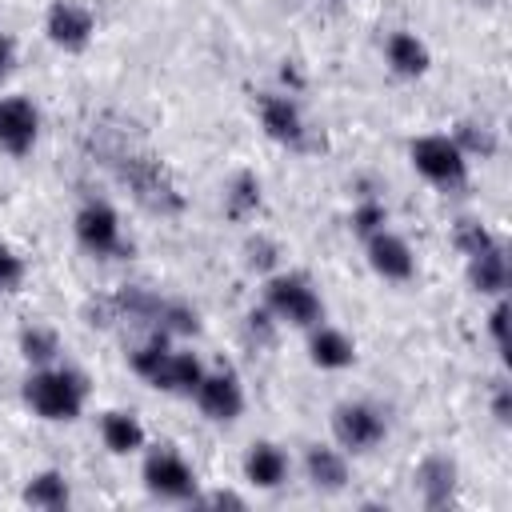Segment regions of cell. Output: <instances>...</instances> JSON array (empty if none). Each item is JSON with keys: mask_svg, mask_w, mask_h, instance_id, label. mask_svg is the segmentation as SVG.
Returning a JSON list of instances; mask_svg holds the SVG:
<instances>
[{"mask_svg": "<svg viewBox=\"0 0 512 512\" xmlns=\"http://www.w3.org/2000/svg\"><path fill=\"white\" fill-rule=\"evenodd\" d=\"M128 364L136 376H144L152 388L160 392H172V396H192L200 376H204V364L192 356V352H180L172 348V336L164 332H148L132 352H128Z\"/></svg>", "mask_w": 512, "mask_h": 512, "instance_id": "cell-1", "label": "cell"}, {"mask_svg": "<svg viewBox=\"0 0 512 512\" xmlns=\"http://www.w3.org/2000/svg\"><path fill=\"white\" fill-rule=\"evenodd\" d=\"M24 404L40 420H76L88 404V380L76 368H36L24 384Z\"/></svg>", "mask_w": 512, "mask_h": 512, "instance_id": "cell-2", "label": "cell"}, {"mask_svg": "<svg viewBox=\"0 0 512 512\" xmlns=\"http://www.w3.org/2000/svg\"><path fill=\"white\" fill-rule=\"evenodd\" d=\"M120 180L156 216H176L184 208L180 188L172 184V176L164 172V164L152 160V156H120Z\"/></svg>", "mask_w": 512, "mask_h": 512, "instance_id": "cell-3", "label": "cell"}, {"mask_svg": "<svg viewBox=\"0 0 512 512\" xmlns=\"http://www.w3.org/2000/svg\"><path fill=\"white\" fill-rule=\"evenodd\" d=\"M408 156H412V168H416L428 184H436V188H460V184L468 180V156H464L460 144H456L452 136H444V132L416 136L412 148H408Z\"/></svg>", "mask_w": 512, "mask_h": 512, "instance_id": "cell-4", "label": "cell"}, {"mask_svg": "<svg viewBox=\"0 0 512 512\" xmlns=\"http://www.w3.org/2000/svg\"><path fill=\"white\" fill-rule=\"evenodd\" d=\"M264 304L272 320L292 324V328H316L324 320V304L304 276H272L264 288Z\"/></svg>", "mask_w": 512, "mask_h": 512, "instance_id": "cell-5", "label": "cell"}, {"mask_svg": "<svg viewBox=\"0 0 512 512\" xmlns=\"http://www.w3.org/2000/svg\"><path fill=\"white\" fill-rule=\"evenodd\" d=\"M76 240H80L84 252H92L100 260H116V256L132 252V244H124V228H120L116 208L104 204V200L80 204V212H76Z\"/></svg>", "mask_w": 512, "mask_h": 512, "instance_id": "cell-6", "label": "cell"}, {"mask_svg": "<svg viewBox=\"0 0 512 512\" xmlns=\"http://www.w3.org/2000/svg\"><path fill=\"white\" fill-rule=\"evenodd\" d=\"M332 436L344 452H372L376 444H384L388 436V420L376 404L368 400H352V404H340L332 412Z\"/></svg>", "mask_w": 512, "mask_h": 512, "instance_id": "cell-7", "label": "cell"}, {"mask_svg": "<svg viewBox=\"0 0 512 512\" xmlns=\"http://www.w3.org/2000/svg\"><path fill=\"white\" fill-rule=\"evenodd\" d=\"M144 488L160 500H172V504H184V500H196V472L192 464L172 452V448H152L144 456Z\"/></svg>", "mask_w": 512, "mask_h": 512, "instance_id": "cell-8", "label": "cell"}, {"mask_svg": "<svg viewBox=\"0 0 512 512\" xmlns=\"http://www.w3.org/2000/svg\"><path fill=\"white\" fill-rule=\"evenodd\" d=\"M196 404L208 420L216 424H228L244 412V388H240V376L228 372V368H216V372H204L200 384H196Z\"/></svg>", "mask_w": 512, "mask_h": 512, "instance_id": "cell-9", "label": "cell"}, {"mask_svg": "<svg viewBox=\"0 0 512 512\" xmlns=\"http://www.w3.org/2000/svg\"><path fill=\"white\" fill-rule=\"evenodd\" d=\"M44 32H48V40H52L56 48H64V52H84V48L92 44V36H96V20H92V12H88L84 4H76V0H56V4L48 8V16H44Z\"/></svg>", "mask_w": 512, "mask_h": 512, "instance_id": "cell-10", "label": "cell"}, {"mask_svg": "<svg viewBox=\"0 0 512 512\" xmlns=\"http://www.w3.org/2000/svg\"><path fill=\"white\" fill-rule=\"evenodd\" d=\"M260 124L264 132L284 144V148H308V124H304V112L292 96L284 92H264L260 96Z\"/></svg>", "mask_w": 512, "mask_h": 512, "instance_id": "cell-11", "label": "cell"}, {"mask_svg": "<svg viewBox=\"0 0 512 512\" xmlns=\"http://www.w3.org/2000/svg\"><path fill=\"white\" fill-rule=\"evenodd\" d=\"M40 136V112L28 96H4L0 100V148L8 156H28Z\"/></svg>", "mask_w": 512, "mask_h": 512, "instance_id": "cell-12", "label": "cell"}, {"mask_svg": "<svg viewBox=\"0 0 512 512\" xmlns=\"http://www.w3.org/2000/svg\"><path fill=\"white\" fill-rule=\"evenodd\" d=\"M364 248H368V264H372V272H376L380 280H392V284L412 280V272H416V256H412V248H408L404 236L380 228V232L364 236Z\"/></svg>", "mask_w": 512, "mask_h": 512, "instance_id": "cell-13", "label": "cell"}, {"mask_svg": "<svg viewBox=\"0 0 512 512\" xmlns=\"http://www.w3.org/2000/svg\"><path fill=\"white\" fill-rule=\"evenodd\" d=\"M416 488H420V500H424L428 508L452 504V492H456V464H452L444 452L424 456L420 468H416Z\"/></svg>", "mask_w": 512, "mask_h": 512, "instance_id": "cell-14", "label": "cell"}, {"mask_svg": "<svg viewBox=\"0 0 512 512\" xmlns=\"http://www.w3.org/2000/svg\"><path fill=\"white\" fill-rule=\"evenodd\" d=\"M288 468H292V464H288V452L276 448V444H268V440L252 444L248 456H244V480L256 484V488H264V492L280 488V484L288 480Z\"/></svg>", "mask_w": 512, "mask_h": 512, "instance_id": "cell-15", "label": "cell"}, {"mask_svg": "<svg viewBox=\"0 0 512 512\" xmlns=\"http://www.w3.org/2000/svg\"><path fill=\"white\" fill-rule=\"evenodd\" d=\"M384 60H388V68L396 72V76H424L428 72V64H432V56H428V44L416 36V32H392L388 40H384Z\"/></svg>", "mask_w": 512, "mask_h": 512, "instance_id": "cell-16", "label": "cell"}, {"mask_svg": "<svg viewBox=\"0 0 512 512\" xmlns=\"http://www.w3.org/2000/svg\"><path fill=\"white\" fill-rule=\"evenodd\" d=\"M312 336H308V356H312V364L316 368H348L352 360H356V344L348 340V332H340V328H328V324H316V328H308Z\"/></svg>", "mask_w": 512, "mask_h": 512, "instance_id": "cell-17", "label": "cell"}, {"mask_svg": "<svg viewBox=\"0 0 512 512\" xmlns=\"http://www.w3.org/2000/svg\"><path fill=\"white\" fill-rule=\"evenodd\" d=\"M304 472L312 480V488L320 492H340L348 484V460L344 448H328V444H312L304 456Z\"/></svg>", "mask_w": 512, "mask_h": 512, "instance_id": "cell-18", "label": "cell"}, {"mask_svg": "<svg viewBox=\"0 0 512 512\" xmlns=\"http://www.w3.org/2000/svg\"><path fill=\"white\" fill-rule=\"evenodd\" d=\"M468 280L484 296H504V288H508V256H504L500 240L488 244L484 252L468 256Z\"/></svg>", "mask_w": 512, "mask_h": 512, "instance_id": "cell-19", "label": "cell"}, {"mask_svg": "<svg viewBox=\"0 0 512 512\" xmlns=\"http://www.w3.org/2000/svg\"><path fill=\"white\" fill-rule=\"evenodd\" d=\"M100 436H104V448L116 452V456H128V452L144 448V424L132 412H104Z\"/></svg>", "mask_w": 512, "mask_h": 512, "instance_id": "cell-20", "label": "cell"}, {"mask_svg": "<svg viewBox=\"0 0 512 512\" xmlns=\"http://www.w3.org/2000/svg\"><path fill=\"white\" fill-rule=\"evenodd\" d=\"M72 500V488L64 480V472H36L28 484H24V504L28 508H44V512H56Z\"/></svg>", "mask_w": 512, "mask_h": 512, "instance_id": "cell-21", "label": "cell"}, {"mask_svg": "<svg viewBox=\"0 0 512 512\" xmlns=\"http://www.w3.org/2000/svg\"><path fill=\"white\" fill-rule=\"evenodd\" d=\"M20 352H24V360H32L36 368H48V364L60 356V336H56V328H48V324H28V328L20 332Z\"/></svg>", "mask_w": 512, "mask_h": 512, "instance_id": "cell-22", "label": "cell"}, {"mask_svg": "<svg viewBox=\"0 0 512 512\" xmlns=\"http://www.w3.org/2000/svg\"><path fill=\"white\" fill-rule=\"evenodd\" d=\"M224 208H228L232 220L252 216L260 208V180L252 172H236L232 184H228V192H224Z\"/></svg>", "mask_w": 512, "mask_h": 512, "instance_id": "cell-23", "label": "cell"}, {"mask_svg": "<svg viewBox=\"0 0 512 512\" xmlns=\"http://www.w3.org/2000/svg\"><path fill=\"white\" fill-rule=\"evenodd\" d=\"M452 140L460 144V152L464 156H492L496 152V136H492V128H484V124H460L456 132H452Z\"/></svg>", "mask_w": 512, "mask_h": 512, "instance_id": "cell-24", "label": "cell"}, {"mask_svg": "<svg viewBox=\"0 0 512 512\" xmlns=\"http://www.w3.org/2000/svg\"><path fill=\"white\" fill-rule=\"evenodd\" d=\"M452 240H456V248H460L464 256H476V252H484L488 244H496V236H492L480 220H456Z\"/></svg>", "mask_w": 512, "mask_h": 512, "instance_id": "cell-25", "label": "cell"}, {"mask_svg": "<svg viewBox=\"0 0 512 512\" xmlns=\"http://www.w3.org/2000/svg\"><path fill=\"white\" fill-rule=\"evenodd\" d=\"M380 228H388V208H384L380 200H360V204L352 208V232H356V236H372V232H380Z\"/></svg>", "mask_w": 512, "mask_h": 512, "instance_id": "cell-26", "label": "cell"}, {"mask_svg": "<svg viewBox=\"0 0 512 512\" xmlns=\"http://www.w3.org/2000/svg\"><path fill=\"white\" fill-rule=\"evenodd\" d=\"M20 284H24V260L8 244H0V292H16Z\"/></svg>", "mask_w": 512, "mask_h": 512, "instance_id": "cell-27", "label": "cell"}, {"mask_svg": "<svg viewBox=\"0 0 512 512\" xmlns=\"http://www.w3.org/2000/svg\"><path fill=\"white\" fill-rule=\"evenodd\" d=\"M488 328H492L496 348H504V344H508V304H504V296L496 300V308H492V316H488Z\"/></svg>", "mask_w": 512, "mask_h": 512, "instance_id": "cell-28", "label": "cell"}, {"mask_svg": "<svg viewBox=\"0 0 512 512\" xmlns=\"http://www.w3.org/2000/svg\"><path fill=\"white\" fill-rule=\"evenodd\" d=\"M492 416H496L500 424H508V420H512V396H508V388H504V384H500V388H496V396H492Z\"/></svg>", "mask_w": 512, "mask_h": 512, "instance_id": "cell-29", "label": "cell"}, {"mask_svg": "<svg viewBox=\"0 0 512 512\" xmlns=\"http://www.w3.org/2000/svg\"><path fill=\"white\" fill-rule=\"evenodd\" d=\"M204 504H232V508H244V500H240V496H232V492H212Z\"/></svg>", "mask_w": 512, "mask_h": 512, "instance_id": "cell-30", "label": "cell"}, {"mask_svg": "<svg viewBox=\"0 0 512 512\" xmlns=\"http://www.w3.org/2000/svg\"><path fill=\"white\" fill-rule=\"evenodd\" d=\"M8 64H12V44H8V40H0V80H4Z\"/></svg>", "mask_w": 512, "mask_h": 512, "instance_id": "cell-31", "label": "cell"}]
</instances>
